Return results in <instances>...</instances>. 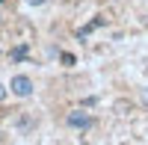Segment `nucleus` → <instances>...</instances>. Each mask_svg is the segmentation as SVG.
I'll use <instances>...</instances> for the list:
<instances>
[{
    "label": "nucleus",
    "mask_w": 148,
    "mask_h": 145,
    "mask_svg": "<svg viewBox=\"0 0 148 145\" xmlns=\"http://www.w3.org/2000/svg\"><path fill=\"white\" fill-rule=\"evenodd\" d=\"M9 92L15 95V98H30V95H33V80L27 74H15L9 80Z\"/></svg>",
    "instance_id": "f257e3e1"
},
{
    "label": "nucleus",
    "mask_w": 148,
    "mask_h": 145,
    "mask_svg": "<svg viewBox=\"0 0 148 145\" xmlns=\"http://www.w3.org/2000/svg\"><path fill=\"white\" fill-rule=\"evenodd\" d=\"M6 95H9V92H6V86H0V104L6 101Z\"/></svg>",
    "instance_id": "423d86ee"
},
{
    "label": "nucleus",
    "mask_w": 148,
    "mask_h": 145,
    "mask_svg": "<svg viewBox=\"0 0 148 145\" xmlns=\"http://www.w3.org/2000/svg\"><path fill=\"white\" fill-rule=\"evenodd\" d=\"M59 59H62L65 65H74V62H77V59H74V53H59Z\"/></svg>",
    "instance_id": "39448f33"
},
{
    "label": "nucleus",
    "mask_w": 148,
    "mask_h": 145,
    "mask_svg": "<svg viewBox=\"0 0 148 145\" xmlns=\"http://www.w3.org/2000/svg\"><path fill=\"white\" fill-rule=\"evenodd\" d=\"M30 3H33V6H42V3H45V0H30Z\"/></svg>",
    "instance_id": "0eeeda50"
},
{
    "label": "nucleus",
    "mask_w": 148,
    "mask_h": 145,
    "mask_svg": "<svg viewBox=\"0 0 148 145\" xmlns=\"http://www.w3.org/2000/svg\"><path fill=\"white\" fill-rule=\"evenodd\" d=\"M65 124L74 127V130H89V127L95 124V118L86 113V110H71V113L65 116Z\"/></svg>",
    "instance_id": "f03ea898"
},
{
    "label": "nucleus",
    "mask_w": 148,
    "mask_h": 145,
    "mask_svg": "<svg viewBox=\"0 0 148 145\" xmlns=\"http://www.w3.org/2000/svg\"><path fill=\"white\" fill-rule=\"evenodd\" d=\"M98 27H104V18H92L89 24H86V27H80V30H77V39H86V36H89V33H95Z\"/></svg>",
    "instance_id": "7ed1b4c3"
},
{
    "label": "nucleus",
    "mask_w": 148,
    "mask_h": 145,
    "mask_svg": "<svg viewBox=\"0 0 148 145\" xmlns=\"http://www.w3.org/2000/svg\"><path fill=\"white\" fill-rule=\"evenodd\" d=\"M27 53H30V44H27V42H21L18 47H12V51H9V59H15V62H21V59L27 56Z\"/></svg>",
    "instance_id": "20e7f679"
}]
</instances>
